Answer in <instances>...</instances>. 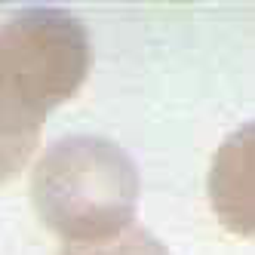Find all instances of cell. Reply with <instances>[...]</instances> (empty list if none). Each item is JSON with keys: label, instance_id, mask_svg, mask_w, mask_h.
Masks as SVG:
<instances>
[{"label": "cell", "instance_id": "cell-1", "mask_svg": "<svg viewBox=\"0 0 255 255\" xmlns=\"http://www.w3.org/2000/svg\"><path fill=\"white\" fill-rule=\"evenodd\" d=\"M93 43L77 15L25 9L0 25V185L34 154L52 108L89 77Z\"/></svg>", "mask_w": 255, "mask_h": 255}, {"label": "cell", "instance_id": "cell-2", "mask_svg": "<svg viewBox=\"0 0 255 255\" xmlns=\"http://www.w3.org/2000/svg\"><path fill=\"white\" fill-rule=\"evenodd\" d=\"M43 225L71 246H102L132 228L138 169L117 141L68 135L49 144L31 175Z\"/></svg>", "mask_w": 255, "mask_h": 255}, {"label": "cell", "instance_id": "cell-3", "mask_svg": "<svg viewBox=\"0 0 255 255\" xmlns=\"http://www.w3.org/2000/svg\"><path fill=\"white\" fill-rule=\"evenodd\" d=\"M206 188L218 222L231 234L255 237V120L218 144Z\"/></svg>", "mask_w": 255, "mask_h": 255}, {"label": "cell", "instance_id": "cell-4", "mask_svg": "<svg viewBox=\"0 0 255 255\" xmlns=\"http://www.w3.org/2000/svg\"><path fill=\"white\" fill-rule=\"evenodd\" d=\"M65 255H169V249L163 246L151 231L144 228H129L123 231L117 240L102 243V246H71Z\"/></svg>", "mask_w": 255, "mask_h": 255}]
</instances>
